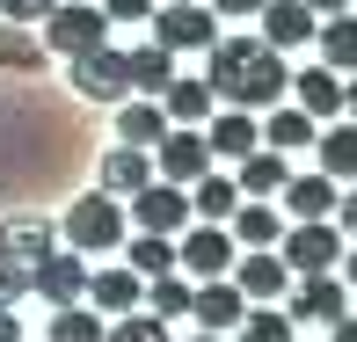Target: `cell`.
Masks as SVG:
<instances>
[{
	"label": "cell",
	"instance_id": "4dcf8cb0",
	"mask_svg": "<svg viewBox=\"0 0 357 342\" xmlns=\"http://www.w3.org/2000/svg\"><path fill=\"white\" fill-rule=\"evenodd\" d=\"M124 270H139V277H168V270H175V233H139L132 248H124Z\"/></svg>",
	"mask_w": 357,
	"mask_h": 342
},
{
	"label": "cell",
	"instance_id": "2e32d148",
	"mask_svg": "<svg viewBox=\"0 0 357 342\" xmlns=\"http://www.w3.org/2000/svg\"><path fill=\"white\" fill-rule=\"evenodd\" d=\"M153 102H160V117H168V124H204V117L219 109V95H212V80H204V73H175Z\"/></svg>",
	"mask_w": 357,
	"mask_h": 342
},
{
	"label": "cell",
	"instance_id": "d6986e66",
	"mask_svg": "<svg viewBox=\"0 0 357 342\" xmlns=\"http://www.w3.org/2000/svg\"><path fill=\"white\" fill-rule=\"evenodd\" d=\"M0 248H8L15 263H44V255L59 248V226L44 219V211H15V219H0Z\"/></svg>",
	"mask_w": 357,
	"mask_h": 342
},
{
	"label": "cell",
	"instance_id": "f1b7e54d",
	"mask_svg": "<svg viewBox=\"0 0 357 342\" xmlns=\"http://www.w3.org/2000/svg\"><path fill=\"white\" fill-rule=\"evenodd\" d=\"M124 66H132V95H160L175 80V52L168 44H139V52H124Z\"/></svg>",
	"mask_w": 357,
	"mask_h": 342
},
{
	"label": "cell",
	"instance_id": "ba28073f",
	"mask_svg": "<svg viewBox=\"0 0 357 342\" xmlns=\"http://www.w3.org/2000/svg\"><path fill=\"white\" fill-rule=\"evenodd\" d=\"M66 80H73V95H88V102H124L132 95V66H124V52L117 44H95V52H80L66 59Z\"/></svg>",
	"mask_w": 357,
	"mask_h": 342
},
{
	"label": "cell",
	"instance_id": "d6a6232c",
	"mask_svg": "<svg viewBox=\"0 0 357 342\" xmlns=\"http://www.w3.org/2000/svg\"><path fill=\"white\" fill-rule=\"evenodd\" d=\"M234 335H241V342H291L299 328L284 320V306H248V313L234 320Z\"/></svg>",
	"mask_w": 357,
	"mask_h": 342
},
{
	"label": "cell",
	"instance_id": "9a60e30c",
	"mask_svg": "<svg viewBox=\"0 0 357 342\" xmlns=\"http://www.w3.org/2000/svg\"><path fill=\"white\" fill-rule=\"evenodd\" d=\"M197 132H204V146H212V160H241V153H255V146H263L255 109H212Z\"/></svg>",
	"mask_w": 357,
	"mask_h": 342
},
{
	"label": "cell",
	"instance_id": "8992f818",
	"mask_svg": "<svg viewBox=\"0 0 357 342\" xmlns=\"http://www.w3.org/2000/svg\"><path fill=\"white\" fill-rule=\"evenodd\" d=\"M95 44H109V15L95 8V0H59V8L44 15V52L80 59V52H95Z\"/></svg>",
	"mask_w": 357,
	"mask_h": 342
},
{
	"label": "cell",
	"instance_id": "60d3db41",
	"mask_svg": "<svg viewBox=\"0 0 357 342\" xmlns=\"http://www.w3.org/2000/svg\"><path fill=\"white\" fill-rule=\"evenodd\" d=\"M328 342H357V313H343V320H335V328H328Z\"/></svg>",
	"mask_w": 357,
	"mask_h": 342
},
{
	"label": "cell",
	"instance_id": "9c48e42d",
	"mask_svg": "<svg viewBox=\"0 0 357 342\" xmlns=\"http://www.w3.org/2000/svg\"><path fill=\"white\" fill-rule=\"evenodd\" d=\"M204 168H212L204 132H197V124H168V132H160V146H153V175H160V182H175V189H190Z\"/></svg>",
	"mask_w": 357,
	"mask_h": 342
},
{
	"label": "cell",
	"instance_id": "277c9868",
	"mask_svg": "<svg viewBox=\"0 0 357 342\" xmlns=\"http://www.w3.org/2000/svg\"><path fill=\"white\" fill-rule=\"evenodd\" d=\"M153 44H168V52H212L219 44V15L204 8V0H153Z\"/></svg>",
	"mask_w": 357,
	"mask_h": 342
},
{
	"label": "cell",
	"instance_id": "b9f144b4",
	"mask_svg": "<svg viewBox=\"0 0 357 342\" xmlns=\"http://www.w3.org/2000/svg\"><path fill=\"white\" fill-rule=\"evenodd\" d=\"M343 117L357 124V73H343Z\"/></svg>",
	"mask_w": 357,
	"mask_h": 342
},
{
	"label": "cell",
	"instance_id": "484cf974",
	"mask_svg": "<svg viewBox=\"0 0 357 342\" xmlns=\"http://www.w3.org/2000/svg\"><path fill=\"white\" fill-rule=\"evenodd\" d=\"M314 44H321V66L328 73H357V15H328V22L314 29Z\"/></svg>",
	"mask_w": 357,
	"mask_h": 342
},
{
	"label": "cell",
	"instance_id": "5b68a950",
	"mask_svg": "<svg viewBox=\"0 0 357 342\" xmlns=\"http://www.w3.org/2000/svg\"><path fill=\"white\" fill-rule=\"evenodd\" d=\"M343 313H350V284H343L335 270L284 284V320H291V328H335Z\"/></svg>",
	"mask_w": 357,
	"mask_h": 342
},
{
	"label": "cell",
	"instance_id": "cb8c5ba5",
	"mask_svg": "<svg viewBox=\"0 0 357 342\" xmlns=\"http://www.w3.org/2000/svg\"><path fill=\"white\" fill-rule=\"evenodd\" d=\"M160 132H168V117H160L153 95H124L117 102V146H146V153H153Z\"/></svg>",
	"mask_w": 357,
	"mask_h": 342
},
{
	"label": "cell",
	"instance_id": "f546056e",
	"mask_svg": "<svg viewBox=\"0 0 357 342\" xmlns=\"http://www.w3.org/2000/svg\"><path fill=\"white\" fill-rule=\"evenodd\" d=\"M146 313H153V320H183L190 313V277L183 270H168V277H146Z\"/></svg>",
	"mask_w": 357,
	"mask_h": 342
},
{
	"label": "cell",
	"instance_id": "83f0119b",
	"mask_svg": "<svg viewBox=\"0 0 357 342\" xmlns=\"http://www.w3.org/2000/svg\"><path fill=\"white\" fill-rule=\"evenodd\" d=\"M314 146L328 182H357V124H328V132H314Z\"/></svg>",
	"mask_w": 357,
	"mask_h": 342
},
{
	"label": "cell",
	"instance_id": "4fadbf2b",
	"mask_svg": "<svg viewBox=\"0 0 357 342\" xmlns=\"http://www.w3.org/2000/svg\"><path fill=\"white\" fill-rule=\"evenodd\" d=\"M255 22H263V44H270V52H299V44H314L321 15L306 8V0H263Z\"/></svg>",
	"mask_w": 357,
	"mask_h": 342
},
{
	"label": "cell",
	"instance_id": "ffe728a7",
	"mask_svg": "<svg viewBox=\"0 0 357 342\" xmlns=\"http://www.w3.org/2000/svg\"><path fill=\"white\" fill-rule=\"evenodd\" d=\"M284 95H291V102H299L314 124H335V117H343V73H328V66L291 73V88H284Z\"/></svg>",
	"mask_w": 357,
	"mask_h": 342
},
{
	"label": "cell",
	"instance_id": "e0dca14e",
	"mask_svg": "<svg viewBox=\"0 0 357 342\" xmlns=\"http://www.w3.org/2000/svg\"><path fill=\"white\" fill-rule=\"evenodd\" d=\"M226 233H234V248H278L284 211L270 204V197H241L234 211H226Z\"/></svg>",
	"mask_w": 357,
	"mask_h": 342
},
{
	"label": "cell",
	"instance_id": "836d02e7",
	"mask_svg": "<svg viewBox=\"0 0 357 342\" xmlns=\"http://www.w3.org/2000/svg\"><path fill=\"white\" fill-rule=\"evenodd\" d=\"M102 342H168V320H153V313H117L102 328Z\"/></svg>",
	"mask_w": 357,
	"mask_h": 342
},
{
	"label": "cell",
	"instance_id": "8fae6325",
	"mask_svg": "<svg viewBox=\"0 0 357 342\" xmlns=\"http://www.w3.org/2000/svg\"><path fill=\"white\" fill-rule=\"evenodd\" d=\"M29 291H37L44 306H73L80 291H88V255H73V248H52L44 263H29Z\"/></svg>",
	"mask_w": 357,
	"mask_h": 342
},
{
	"label": "cell",
	"instance_id": "4316f807",
	"mask_svg": "<svg viewBox=\"0 0 357 342\" xmlns=\"http://www.w3.org/2000/svg\"><path fill=\"white\" fill-rule=\"evenodd\" d=\"M241 204V189H234V175H219V168H204L197 182H190V219H212L226 226V211Z\"/></svg>",
	"mask_w": 357,
	"mask_h": 342
},
{
	"label": "cell",
	"instance_id": "7c38bea8",
	"mask_svg": "<svg viewBox=\"0 0 357 342\" xmlns=\"http://www.w3.org/2000/svg\"><path fill=\"white\" fill-rule=\"evenodd\" d=\"M132 219H139V233H183L190 226V189L153 175L146 189H132Z\"/></svg>",
	"mask_w": 357,
	"mask_h": 342
},
{
	"label": "cell",
	"instance_id": "1f68e13d",
	"mask_svg": "<svg viewBox=\"0 0 357 342\" xmlns=\"http://www.w3.org/2000/svg\"><path fill=\"white\" fill-rule=\"evenodd\" d=\"M102 328H109V320L95 313L88 299H73V306H59V313H52V342H102Z\"/></svg>",
	"mask_w": 357,
	"mask_h": 342
},
{
	"label": "cell",
	"instance_id": "ac0fdd59",
	"mask_svg": "<svg viewBox=\"0 0 357 342\" xmlns=\"http://www.w3.org/2000/svg\"><path fill=\"white\" fill-rule=\"evenodd\" d=\"M80 299H88L95 313H132V306L146 299V277H139V270H124V263L88 270V291H80Z\"/></svg>",
	"mask_w": 357,
	"mask_h": 342
},
{
	"label": "cell",
	"instance_id": "7402d4cb",
	"mask_svg": "<svg viewBox=\"0 0 357 342\" xmlns=\"http://www.w3.org/2000/svg\"><path fill=\"white\" fill-rule=\"evenodd\" d=\"M95 182H102L109 197H132V189L153 182V153H146V146H109L102 168H95Z\"/></svg>",
	"mask_w": 357,
	"mask_h": 342
},
{
	"label": "cell",
	"instance_id": "5bb4252c",
	"mask_svg": "<svg viewBox=\"0 0 357 342\" xmlns=\"http://www.w3.org/2000/svg\"><path fill=\"white\" fill-rule=\"evenodd\" d=\"M241 313H248V299L234 291V277H204V284H190V320H197L204 335H226Z\"/></svg>",
	"mask_w": 357,
	"mask_h": 342
},
{
	"label": "cell",
	"instance_id": "f6af8a7d",
	"mask_svg": "<svg viewBox=\"0 0 357 342\" xmlns=\"http://www.w3.org/2000/svg\"><path fill=\"white\" fill-rule=\"evenodd\" d=\"M190 342H219V335H204V328H197V335H190Z\"/></svg>",
	"mask_w": 357,
	"mask_h": 342
},
{
	"label": "cell",
	"instance_id": "bcb514c9",
	"mask_svg": "<svg viewBox=\"0 0 357 342\" xmlns=\"http://www.w3.org/2000/svg\"><path fill=\"white\" fill-rule=\"evenodd\" d=\"M291 342H299V335H291Z\"/></svg>",
	"mask_w": 357,
	"mask_h": 342
},
{
	"label": "cell",
	"instance_id": "30bf717a",
	"mask_svg": "<svg viewBox=\"0 0 357 342\" xmlns=\"http://www.w3.org/2000/svg\"><path fill=\"white\" fill-rule=\"evenodd\" d=\"M226 277H234V291H241L248 306H278L284 284H291V270H284L278 248H248V255H234V270H226Z\"/></svg>",
	"mask_w": 357,
	"mask_h": 342
},
{
	"label": "cell",
	"instance_id": "f35d334b",
	"mask_svg": "<svg viewBox=\"0 0 357 342\" xmlns=\"http://www.w3.org/2000/svg\"><path fill=\"white\" fill-rule=\"evenodd\" d=\"M204 8H212V15H241V22H248V15L263 8V0H204Z\"/></svg>",
	"mask_w": 357,
	"mask_h": 342
},
{
	"label": "cell",
	"instance_id": "52a82bcc",
	"mask_svg": "<svg viewBox=\"0 0 357 342\" xmlns=\"http://www.w3.org/2000/svg\"><path fill=\"white\" fill-rule=\"evenodd\" d=\"M234 233L226 226H212V219H197V226H183V240H175V270L190 277V284H204V277H226L234 270Z\"/></svg>",
	"mask_w": 357,
	"mask_h": 342
},
{
	"label": "cell",
	"instance_id": "7bdbcfd3",
	"mask_svg": "<svg viewBox=\"0 0 357 342\" xmlns=\"http://www.w3.org/2000/svg\"><path fill=\"white\" fill-rule=\"evenodd\" d=\"M343 284L357 291V248H343Z\"/></svg>",
	"mask_w": 357,
	"mask_h": 342
},
{
	"label": "cell",
	"instance_id": "74e56055",
	"mask_svg": "<svg viewBox=\"0 0 357 342\" xmlns=\"http://www.w3.org/2000/svg\"><path fill=\"white\" fill-rule=\"evenodd\" d=\"M328 219H335V233H343V240H357V189H343V197H335Z\"/></svg>",
	"mask_w": 357,
	"mask_h": 342
},
{
	"label": "cell",
	"instance_id": "ab89813d",
	"mask_svg": "<svg viewBox=\"0 0 357 342\" xmlns=\"http://www.w3.org/2000/svg\"><path fill=\"white\" fill-rule=\"evenodd\" d=\"M0 342H22V320H15V306H0Z\"/></svg>",
	"mask_w": 357,
	"mask_h": 342
},
{
	"label": "cell",
	"instance_id": "d590c367",
	"mask_svg": "<svg viewBox=\"0 0 357 342\" xmlns=\"http://www.w3.org/2000/svg\"><path fill=\"white\" fill-rule=\"evenodd\" d=\"M52 8H59V0H0V15H8V22H44Z\"/></svg>",
	"mask_w": 357,
	"mask_h": 342
},
{
	"label": "cell",
	"instance_id": "d4e9b609",
	"mask_svg": "<svg viewBox=\"0 0 357 342\" xmlns=\"http://www.w3.org/2000/svg\"><path fill=\"white\" fill-rule=\"evenodd\" d=\"M314 132H321V124L306 117L299 102H270V117H263V146H278V153H306Z\"/></svg>",
	"mask_w": 357,
	"mask_h": 342
},
{
	"label": "cell",
	"instance_id": "603a6c76",
	"mask_svg": "<svg viewBox=\"0 0 357 342\" xmlns=\"http://www.w3.org/2000/svg\"><path fill=\"white\" fill-rule=\"evenodd\" d=\"M284 175H291V153H278V146H255L234 160V189H248V197H278Z\"/></svg>",
	"mask_w": 357,
	"mask_h": 342
},
{
	"label": "cell",
	"instance_id": "e575fe53",
	"mask_svg": "<svg viewBox=\"0 0 357 342\" xmlns=\"http://www.w3.org/2000/svg\"><path fill=\"white\" fill-rule=\"evenodd\" d=\"M15 299H29V263H15L0 248V306H15Z\"/></svg>",
	"mask_w": 357,
	"mask_h": 342
},
{
	"label": "cell",
	"instance_id": "6da1fadb",
	"mask_svg": "<svg viewBox=\"0 0 357 342\" xmlns=\"http://www.w3.org/2000/svg\"><path fill=\"white\" fill-rule=\"evenodd\" d=\"M204 80H212V95L226 109H270L291 88L284 52H270L263 37H226V29H219L212 52H204Z\"/></svg>",
	"mask_w": 357,
	"mask_h": 342
},
{
	"label": "cell",
	"instance_id": "ee69618b",
	"mask_svg": "<svg viewBox=\"0 0 357 342\" xmlns=\"http://www.w3.org/2000/svg\"><path fill=\"white\" fill-rule=\"evenodd\" d=\"M306 8H314V15H343L350 0H306Z\"/></svg>",
	"mask_w": 357,
	"mask_h": 342
},
{
	"label": "cell",
	"instance_id": "7a4b0ae2",
	"mask_svg": "<svg viewBox=\"0 0 357 342\" xmlns=\"http://www.w3.org/2000/svg\"><path fill=\"white\" fill-rule=\"evenodd\" d=\"M59 248H73V255H109V248H124V197H109V189L73 197L66 219H59Z\"/></svg>",
	"mask_w": 357,
	"mask_h": 342
},
{
	"label": "cell",
	"instance_id": "8d00e7d4",
	"mask_svg": "<svg viewBox=\"0 0 357 342\" xmlns=\"http://www.w3.org/2000/svg\"><path fill=\"white\" fill-rule=\"evenodd\" d=\"M95 8H102L109 22H146V15H153V0H95Z\"/></svg>",
	"mask_w": 357,
	"mask_h": 342
},
{
	"label": "cell",
	"instance_id": "44dd1931",
	"mask_svg": "<svg viewBox=\"0 0 357 342\" xmlns=\"http://www.w3.org/2000/svg\"><path fill=\"white\" fill-rule=\"evenodd\" d=\"M335 197H343V182H328V175H284V189H278V204H284V219H328Z\"/></svg>",
	"mask_w": 357,
	"mask_h": 342
},
{
	"label": "cell",
	"instance_id": "3957f363",
	"mask_svg": "<svg viewBox=\"0 0 357 342\" xmlns=\"http://www.w3.org/2000/svg\"><path fill=\"white\" fill-rule=\"evenodd\" d=\"M343 248H350V240L335 233L328 219H291L284 233H278V255H284L291 277H321V270H335V263H343Z\"/></svg>",
	"mask_w": 357,
	"mask_h": 342
}]
</instances>
